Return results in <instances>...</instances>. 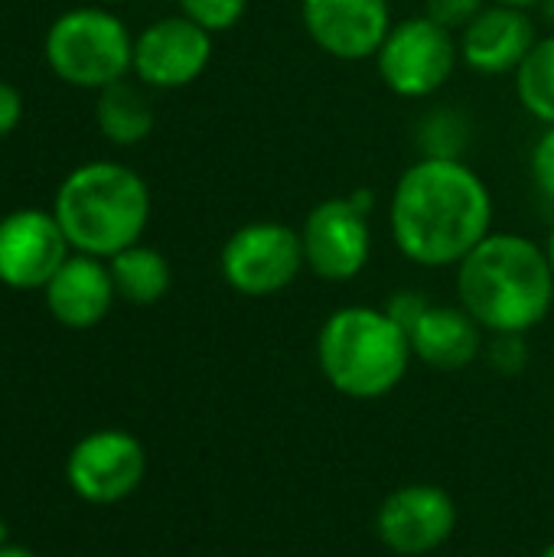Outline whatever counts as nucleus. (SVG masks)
<instances>
[{
    "label": "nucleus",
    "instance_id": "28",
    "mask_svg": "<svg viewBox=\"0 0 554 557\" xmlns=\"http://www.w3.org/2000/svg\"><path fill=\"white\" fill-rule=\"evenodd\" d=\"M0 557H39V555H36V552H29V548H23V545H13V542H10V545H3V548H0Z\"/></svg>",
    "mask_w": 554,
    "mask_h": 557
},
{
    "label": "nucleus",
    "instance_id": "4",
    "mask_svg": "<svg viewBox=\"0 0 554 557\" xmlns=\"http://www.w3.org/2000/svg\"><path fill=\"white\" fill-rule=\"evenodd\" d=\"M408 333L385 307H336L317 333V366L333 392L353 401L392 395L411 366Z\"/></svg>",
    "mask_w": 554,
    "mask_h": 557
},
{
    "label": "nucleus",
    "instance_id": "18",
    "mask_svg": "<svg viewBox=\"0 0 554 557\" xmlns=\"http://www.w3.org/2000/svg\"><path fill=\"white\" fill-rule=\"evenodd\" d=\"M108 268H111V281H114L118 297L134 304V307H153L173 287V268H170L167 255L153 245H144V242L108 258Z\"/></svg>",
    "mask_w": 554,
    "mask_h": 557
},
{
    "label": "nucleus",
    "instance_id": "14",
    "mask_svg": "<svg viewBox=\"0 0 554 557\" xmlns=\"http://www.w3.org/2000/svg\"><path fill=\"white\" fill-rule=\"evenodd\" d=\"M535 39L539 33L529 10L487 3V10L457 33L460 65L477 75H516Z\"/></svg>",
    "mask_w": 554,
    "mask_h": 557
},
{
    "label": "nucleus",
    "instance_id": "31",
    "mask_svg": "<svg viewBox=\"0 0 554 557\" xmlns=\"http://www.w3.org/2000/svg\"><path fill=\"white\" fill-rule=\"evenodd\" d=\"M545 251H549V261H552V271H554V225H552V232H549V238H545Z\"/></svg>",
    "mask_w": 554,
    "mask_h": 557
},
{
    "label": "nucleus",
    "instance_id": "5",
    "mask_svg": "<svg viewBox=\"0 0 554 557\" xmlns=\"http://www.w3.org/2000/svg\"><path fill=\"white\" fill-rule=\"evenodd\" d=\"M49 72L72 88L101 91L134 69V33L111 7H72L42 36Z\"/></svg>",
    "mask_w": 554,
    "mask_h": 557
},
{
    "label": "nucleus",
    "instance_id": "22",
    "mask_svg": "<svg viewBox=\"0 0 554 557\" xmlns=\"http://www.w3.org/2000/svg\"><path fill=\"white\" fill-rule=\"evenodd\" d=\"M483 359L493 372L513 379L519 375L526 366H529V343H526V333H493L487 336V346H483Z\"/></svg>",
    "mask_w": 554,
    "mask_h": 557
},
{
    "label": "nucleus",
    "instance_id": "13",
    "mask_svg": "<svg viewBox=\"0 0 554 557\" xmlns=\"http://www.w3.org/2000/svg\"><path fill=\"white\" fill-rule=\"evenodd\" d=\"M310 42L336 62L376 59L392 29V0H300Z\"/></svg>",
    "mask_w": 554,
    "mask_h": 557
},
{
    "label": "nucleus",
    "instance_id": "19",
    "mask_svg": "<svg viewBox=\"0 0 554 557\" xmlns=\"http://www.w3.org/2000/svg\"><path fill=\"white\" fill-rule=\"evenodd\" d=\"M513 88L519 104L539 124H554V33L535 39V46L513 75Z\"/></svg>",
    "mask_w": 554,
    "mask_h": 557
},
{
    "label": "nucleus",
    "instance_id": "21",
    "mask_svg": "<svg viewBox=\"0 0 554 557\" xmlns=\"http://www.w3.org/2000/svg\"><path fill=\"white\" fill-rule=\"evenodd\" d=\"M176 3L183 16H189L212 36L235 29L242 16L248 13V0H176Z\"/></svg>",
    "mask_w": 554,
    "mask_h": 557
},
{
    "label": "nucleus",
    "instance_id": "20",
    "mask_svg": "<svg viewBox=\"0 0 554 557\" xmlns=\"http://www.w3.org/2000/svg\"><path fill=\"white\" fill-rule=\"evenodd\" d=\"M470 144H473V127L467 114L457 108H431L421 114L415 127V147L421 150V157L467 160Z\"/></svg>",
    "mask_w": 554,
    "mask_h": 557
},
{
    "label": "nucleus",
    "instance_id": "30",
    "mask_svg": "<svg viewBox=\"0 0 554 557\" xmlns=\"http://www.w3.org/2000/svg\"><path fill=\"white\" fill-rule=\"evenodd\" d=\"M542 16H545V23H552V33H554V0H542L539 7H535Z\"/></svg>",
    "mask_w": 554,
    "mask_h": 557
},
{
    "label": "nucleus",
    "instance_id": "1",
    "mask_svg": "<svg viewBox=\"0 0 554 557\" xmlns=\"http://www.w3.org/2000/svg\"><path fill=\"white\" fill-rule=\"evenodd\" d=\"M493 193L467 160L418 157L395 180L389 232L405 261L441 271L493 232Z\"/></svg>",
    "mask_w": 554,
    "mask_h": 557
},
{
    "label": "nucleus",
    "instance_id": "9",
    "mask_svg": "<svg viewBox=\"0 0 554 557\" xmlns=\"http://www.w3.org/2000/svg\"><path fill=\"white\" fill-rule=\"evenodd\" d=\"M304 264L327 284L356 281L372 258V225L349 196L317 202L300 225Z\"/></svg>",
    "mask_w": 554,
    "mask_h": 557
},
{
    "label": "nucleus",
    "instance_id": "12",
    "mask_svg": "<svg viewBox=\"0 0 554 557\" xmlns=\"http://www.w3.org/2000/svg\"><path fill=\"white\" fill-rule=\"evenodd\" d=\"M72 245L56 222L52 209L23 206L0 215V284L20 294L42 290Z\"/></svg>",
    "mask_w": 554,
    "mask_h": 557
},
{
    "label": "nucleus",
    "instance_id": "25",
    "mask_svg": "<svg viewBox=\"0 0 554 557\" xmlns=\"http://www.w3.org/2000/svg\"><path fill=\"white\" fill-rule=\"evenodd\" d=\"M434 300L428 297V294H421V290H411V287H405V290H395L389 300H385V313L408 333L418 320H421V313L431 307Z\"/></svg>",
    "mask_w": 554,
    "mask_h": 557
},
{
    "label": "nucleus",
    "instance_id": "29",
    "mask_svg": "<svg viewBox=\"0 0 554 557\" xmlns=\"http://www.w3.org/2000/svg\"><path fill=\"white\" fill-rule=\"evenodd\" d=\"M490 3H506V7H519V10H532V7H539L542 0H490Z\"/></svg>",
    "mask_w": 554,
    "mask_h": 557
},
{
    "label": "nucleus",
    "instance_id": "2",
    "mask_svg": "<svg viewBox=\"0 0 554 557\" xmlns=\"http://www.w3.org/2000/svg\"><path fill=\"white\" fill-rule=\"evenodd\" d=\"M457 304L493 333H532L554 307L545 245L519 232H490L457 268Z\"/></svg>",
    "mask_w": 554,
    "mask_h": 557
},
{
    "label": "nucleus",
    "instance_id": "33",
    "mask_svg": "<svg viewBox=\"0 0 554 557\" xmlns=\"http://www.w3.org/2000/svg\"><path fill=\"white\" fill-rule=\"evenodd\" d=\"M539 557H554V542H552V545H549V548H545V552H542V555H539Z\"/></svg>",
    "mask_w": 554,
    "mask_h": 557
},
{
    "label": "nucleus",
    "instance_id": "7",
    "mask_svg": "<svg viewBox=\"0 0 554 557\" xmlns=\"http://www.w3.org/2000/svg\"><path fill=\"white\" fill-rule=\"evenodd\" d=\"M300 271H307L300 228L274 219L238 225L219 251V274L225 287L251 300L284 294Z\"/></svg>",
    "mask_w": 554,
    "mask_h": 557
},
{
    "label": "nucleus",
    "instance_id": "11",
    "mask_svg": "<svg viewBox=\"0 0 554 557\" xmlns=\"http://www.w3.org/2000/svg\"><path fill=\"white\" fill-rule=\"evenodd\" d=\"M457 503L434 483H405L392 490L376 512L379 542L398 557H421L451 542Z\"/></svg>",
    "mask_w": 554,
    "mask_h": 557
},
{
    "label": "nucleus",
    "instance_id": "23",
    "mask_svg": "<svg viewBox=\"0 0 554 557\" xmlns=\"http://www.w3.org/2000/svg\"><path fill=\"white\" fill-rule=\"evenodd\" d=\"M529 173H532V183L542 193V199L554 206V124H549L539 134V140L529 153Z\"/></svg>",
    "mask_w": 554,
    "mask_h": 557
},
{
    "label": "nucleus",
    "instance_id": "34",
    "mask_svg": "<svg viewBox=\"0 0 554 557\" xmlns=\"http://www.w3.org/2000/svg\"><path fill=\"white\" fill-rule=\"evenodd\" d=\"M104 7H114V3H127V0H101Z\"/></svg>",
    "mask_w": 554,
    "mask_h": 557
},
{
    "label": "nucleus",
    "instance_id": "17",
    "mask_svg": "<svg viewBox=\"0 0 554 557\" xmlns=\"http://www.w3.org/2000/svg\"><path fill=\"white\" fill-rule=\"evenodd\" d=\"M95 124L101 131V137L114 147H137L153 134L157 124V111L150 104V95L144 91V85L137 82H114L108 88L98 91L95 101Z\"/></svg>",
    "mask_w": 554,
    "mask_h": 557
},
{
    "label": "nucleus",
    "instance_id": "16",
    "mask_svg": "<svg viewBox=\"0 0 554 557\" xmlns=\"http://www.w3.org/2000/svg\"><path fill=\"white\" fill-rule=\"evenodd\" d=\"M411 352L438 372H460L483 356L487 330L460 304H431L408 330Z\"/></svg>",
    "mask_w": 554,
    "mask_h": 557
},
{
    "label": "nucleus",
    "instance_id": "6",
    "mask_svg": "<svg viewBox=\"0 0 554 557\" xmlns=\"http://www.w3.org/2000/svg\"><path fill=\"white\" fill-rule=\"evenodd\" d=\"M372 62L382 85L392 95L405 101L434 98L460 65L457 33H451L447 26L434 23L424 13L405 16L392 23Z\"/></svg>",
    "mask_w": 554,
    "mask_h": 557
},
{
    "label": "nucleus",
    "instance_id": "8",
    "mask_svg": "<svg viewBox=\"0 0 554 557\" xmlns=\"http://www.w3.org/2000/svg\"><path fill=\"white\" fill-rule=\"evenodd\" d=\"M144 476L147 450L134 434L121 428H101L85 434L65 460V483L88 506L124 503L140 490Z\"/></svg>",
    "mask_w": 554,
    "mask_h": 557
},
{
    "label": "nucleus",
    "instance_id": "27",
    "mask_svg": "<svg viewBox=\"0 0 554 557\" xmlns=\"http://www.w3.org/2000/svg\"><path fill=\"white\" fill-rule=\"evenodd\" d=\"M349 199H353V206H356V209H362L366 215H372V209H376V196H372L369 189H353V193H349Z\"/></svg>",
    "mask_w": 554,
    "mask_h": 557
},
{
    "label": "nucleus",
    "instance_id": "32",
    "mask_svg": "<svg viewBox=\"0 0 554 557\" xmlns=\"http://www.w3.org/2000/svg\"><path fill=\"white\" fill-rule=\"evenodd\" d=\"M3 545H10V529H7V522L0 519V548H3Z\"/></svg>",
    "mask_w": 554,
    "mask_h": 557
},
{
    "label": "nucleus",
    "instance_id": "24",
    "mask_svg": "<svg viewBox=\"0 0 554 557\" xmlns=\"http://www.w3.org/2000/svg\"><path fill=\"white\" fill-rule=\"evenodd\" d=\"M487 3L490 0H424V16L447 26L451 33H460L473 16L487 10Z\"/></svg>",
    "mask_w": 554,
    "mask_h": 557
},
{
    "label": "nucleus",
    "instance_id": "10",
    "mask_svg": "<svg viewBox=\"0 0 554 557\" xmlns=\"http://www.w3.org/2000/svg\"><path fill=\"white\" fill-rule=\"evenodd\" d=\"M216 36L183 13L160 16L134 36V69L131 75L144 88L176 91L202 78L212 62Z\"/></svg>",
    "mask_w": 554,
    "mask_h": 557
},
{
    "label": "nucleus",
    "instance_id": "3",
    "mask_svg": "<svg viewBox=\"0 0 554 557\" xmlns=\"http://www.w3.org/2000/svg\"><path fill=\"white\" fill-rule=\"evenodd\" d=\"M150 209L153 199L147 180L118 160L78 163L62 176L52 196V215L72 251L101 261L144 242Z\"/></svg>",
    "mask_w": 554,
    "mask_h": 557
},
{
    "label": "nucleus",
    "instance_id": "15",
    "mask_svg": "<svg viewBox=\"0 0 554 557\" xmlns=\"http://www.w3.org/2000/svg\"><path fill=\"white\" fill-rule=\"evenodd\" d=\"M42 300L49 317L65 330L98 326L118 300L108 261L72 251L42 287Z\"/></svg>",
    "mask_w": 554,
    "mask_h": 557
},
{
    "label": "nucleus",
    "instance_id": "26",
    "mask_svg": "<svg viewBox=\"0 0 554 557\" xmlns=\"http://www.w3.org/2000/svg\"><path fill=\"white\" fill-rule=\"evenodd\" d=\"M20 121H23V91L13 82L0 78V140L10 137L20 127Z\"/></svg>",
    "mask_w": 554,
    "mask_h": 557
}]
</instances>
